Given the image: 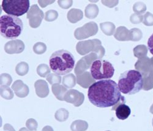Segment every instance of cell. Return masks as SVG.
Masks as SVG:
<instances>
[{"label":"cell","instance_id":"4316f807","mask_svg":"<svg viewBox=\"0 0 153 131\" xmlns=\"http://www.w3.org/2000/svg\"><path fill=\"white\" fill-rule=\"evenodd\" d=\"M37 73L42 77H47L50 73V69L47 64H40L37 68Z\"/></svg>","mask_w":153,"mask_h":131},{"label":"cell","instance_id":"d6986e66","mask_svg":"<svg viewBox=\"0 0 153 131\" xmlns=\"http://www.w3.org/2000/svg\"><path fill=\"white\" fill-rule=\"evenodd\" d=\"M85 14L88 19H94L99 14V7L95 4H88L85 10Z\"/></svg>","mask_w":153,"mask_h":131},{"label":"cell","instance_id":"1f68e13d","mask_svg":"<svg viewBox=\"0 0 153 131\" xmlns=\"http://www.w3.org/2000/svg\"><path fill=\"white\" fill-rule=\"evenodd\" d=\"M26 126L31 131L36 130L37 129L38 123L36 120L33 118H30L26 122Z\"/></svg>","mask_w":153,"mask_h":131},{"label":"cell","instance_id":"4fadbf2b","mask_svg":"<svg viewBox=\"0 0 153 131\" xmlns=\"http://www.w3.org/2000/svg\"><path fill=\"white\" fill-rule=\"evenodd\" d=\"M25 48L23 41L18 39L10 40L4 45V51L9 54H20L24 51Z\"/></svg>","mask_w":153,"mask_h":131},{"label":"cell","instance_id":"d590c367","mask_svg":"<svg viewBox=\"0 0 153 131\" xmlns=\"http://www.w3.org/2000/svg\"><path fill=\"white\" fill-rule=\"evenodd\" d=\"M143 7L145 8V6L142 3H136L134 6V10L135 12H143L145 10L143 9Z\"/></svg>","mask_w":153,"mask_h":131},{"label":"cell","instance_id":"ab89813d","mask_svg":"<svg viewBox=\"0 0 153 131\" xmlns=\"http://www.w3.org/2000/svg\"><path fill=\"white\" fill-rule=\"evenodd\" d=\"M42 131H54V130H53V129L52 127H51V126H45V127L42 129Z\"/></svg>","mask_w":153,"mask_h":131},{"label":"cell","instance_id":"83f0119b","mask_svg":"<svg viewBox=\"0 0 153 131\" xmlns=\"http://www.w3.org/2000/svg\"><path fill=\"white\" fill-rule=\"evenodd\" d=\"M47 81L51 84H60L61 81V77L56 73H50L47 77Z\"/></svg>","mask_w":153,"mask_h":131},{"label":"cell","instance_id":"f546056e","mask_svg":"<svg viewBox=\"0 0 153 131\" xmlns=\"http://www.w3.org/2000/svg\"><path fill=\"white\" fill-rule=\"evenodd\" d=\"M47 50V46L42 42H37L33 46V51L36 54H42Z\"/></svg>","mask_w":153,"mask_h":131},{"label":"cell","instance_id":"2e32d148","mask_svg":"<svg viewBox=\"0 0 153 131\" xmlns=\"http://www.w3.org/2000/svg\"><path fill=\"white\" fill-rule=\"evenodd\" d=\"M36 93L39 98H44L49 94V88L47 82L42 79H39L34 83Z\"/></svg>","mask_w":153,"mask_h":131},{"label":"cell","instance_id":"f35d334b","mask_svg":"<svg viewBox=\"0 0 153 131\" xmlns=\"http://www.w3.org/2000/svg\"><path fill=\"white\" fill-rule=\"evenodd\" d=\"M3 129L4 130H6V131H16V130L14 129L13 126L8 123L4 124Z\"/></svg>","mask_w":153,"mask_h":131},{"label":"cell","instance_id":"5b68a950","mask_svg":"<svg viewBox=\"0 0 153 131\" xmlns=\"http://www.w3.org/2000/svg\"><path fill=\"white\" fill-rule=\"evenodd\" d=\"M90 73L95 80L108 79L113 76L114 68L108 61L98 59L93 63Z\"/></svg>","mask_w":153,"mask_h":131},{"label":"cell","instance_id":"e575fe53","mask_svg":"<svg viewBox=\"0 0 153 131\" xmlns=\"http://www.w3.org/2000/svg\"><path fill=\"white\" fill-rule=\"evenodd\" d=\"M148 48L149 52L153 55V34L151 35L148 40Z\"/></svg>","mask_w":153,"mask_h":131},{"label":"cell","instance_id":"ac0fdd59","mask_svg":"<svg viewBox=\"0 0 153 131\" xmlns=\"http://www.w3.org/2000/svg\"><path fill=\"white\" fill-rule=\"evenodd\" d=\"M52 90L53 95L59 101H64L65 95L68 91L67 88H66L64 85H60L59 84L52 85Z\"/></svg>","mask_w":153,"mask_h":131},{"label":"cell","instance_id":"f1b7e54d","mask_svg":"<svg viewBox=\"0 0 153 131\" xmlns=\"http://www.w3.org/2000/svg\"><path fill=\"white\" fill-rule=\"evenodd\" d=\"M12 82V78L11 76L7 73H3L0 76V84L1 86L9 87Z\"/></svg>","mask_w":153,"mask_h":131},{"label":"cell","instance_id":"ba28073f","mask_svg":"<svg viewBox=\"0 0 153 131\" xmlns=\"http://www.w3.org/2000/svg\"><path fill=\"white\" fill-rule=\"evenodd\" d=\"M97 32V24L94 21H91L86 23L82 27L76 29L74 32V37L77 40H83L95 35Z\"/></svg>","mask_w":153,"mask_h":131},{"label":"cell","instance_id":"484cf974","mask_svg":"<svg viewBox=\"0 0 153 131\" xmlns=\"http://www.w3.org/2000/svg\"><path fill=\"white\" fill-rule=\"evenodd\" d=\"M1 91V96L3 98L10 100L14 97V93L12 89L7 86H1L0 88Z\"/></svg>","mask_w":153,"mask_h":131},{"label":"cell","instance_id":"7c38bea8","mask_svg":"<svg viewBox=\"0 0 153 131\" xmlns=\"http://www.w3.org/2000/svg\"><path fill=\"white\" fill-rule=\"evenodd\" d=\"M125 99L124 96H123L121 101L111 109L113 110H115L117 117L118 119L121 120L127 119L131 113L130 107L125 104Z\"/></svg>","mask_w":153,"mask_h":131},{"label":"cell","instance_id":"3957f363","mask_svg":"<svg viewBox=\"0 0 153 131\" xmlns=\"http://www.w3.org/2000/svg\"><path fill=\"white\" fill-rule=\"evenodd\" d=\"M50 68L54 73L65 75L70 73L75 66V59L67 50L61 49L55 51L49 59Z\"/></svg>","mask_w":153,"mask_h":131},{"label":"cell","instance_id":"ffe728a7","mask_svg":"<svg viewBox=\"0 0 153 131\" xmlns=\"http://www.w3.org/2000/svg\"><path fill=\"white\" fill-rule=\"evenodd\" d=\"M129 34L130 33L128 30L125 27H119L114 35L117 40L121 41H125L131 40Z\"/></svg>","mask_w":153,"mask_h":131},{"label":"cell","instance_id":"74e56055","mask_svg":"<svg viewBox=\"0 0 153 131\" xmlns=\"http://www.w3.org/2000/svg\"><path fill=\"white\" fill-rule=\"evenodd\" d=\"M55 1H38V3H39L41 7H45L48 5L55 3Z\"/></svg>","mask_w":153,"mask_h":131},{"label":"cell","instance_id":"d6a6232c","mask_svg":"<svg viewBox=\"0 0 153 131\" xmlns=\"http://www.w3.org/2000/svg\"><path fill=\"white\" fill-rule=\"evenodd\" d=\"M130 34L131 35V40L136 41L139 40L140 38H141V31L137 28L132 29L130 31Z\"/></svg>","mask_w":153,"mask_h":131},{"label":"cell","instance_id":"7402d4cb","mask_svg":"<svg viewBox=\"0 0 153 131\" xmlns=\"http://www.w3.org/2000/svg\"><path fill=\"white\" fill-rule=\"evenodd\" d=\"M76 78L74 74L71 73L68 74L62 78V85L67 88H72L75 87L76 84Z\"/></svg>","mask_w":153,"mask_h":131},{"label":"cell","instance_id":"7a4b0ae2","mask_svg":"<svg viewBox=\"0 0 153 131\" xmlns=\"http://www.w3.org/2000/svg\"><path fill=\"white\" fill-rule=\"evenodd\" d=\"M118 85L120 91L123 94L134 95L143 88V77L139 71L127 70L120 75Z\"/></svg>","mask_w":153,"mask_h":131},{"label":"cell","instance_id":"44dd1931","mask_svg":"<svg viewBox=\"0 0 153 131\" xmlns=\"http://www.w3.org/2000/svg\"><path fill=\"white\" fill-rule=\"evenodd\" d=\"M88 128V123L81 120L73 121L71 125V129L72 131H86Z\"/></svg>","mask_w":153,"mask_h":131},{"label":"cell","instance_id":"d4e9b609","mask_svg":"<svg viewBox=\"0 0 153 131\" xmlns=\"http://www.w3.org/2000/svg\"><path fill=\"white\" fill-rule=\"evenodd\" d=\"M69 113L66 109L61 108L56 112L55 114V118L57 121L59 122H64L67 120L69 118Z\"/></svg>","mask_w":153,"mask_h":131},{"label":"cell","instance_id":"277c9868","mask_svg":"<svg viewBox=\"0 0 153 131\" xmlns=\"http://www.w3.org/2000/svg\"><path fill=\"white\" fill-rule=\"evenodd\" d=\"M23 29V22L19 18L9 15H4L0 18V33L5 38L15 40Z\"/></svg>","mask_w":153,"mask_h":131},{"label":"cell","instance_id":"603a6c76","mask_svg":"<svg viewBox=\"0 0 153 131\" xmlns=\"http://www.w3.org/2000/svg\"><path fill=\"white\" fill-rule=\"evenodd\" d=\"M100 28L104 34L107 35H111L115 29V26L111 22H104L100 24Z\"/></svg>","mask_w":153,"mask_h":131},{"label":"cell","instance_id":"e0dca14e","mask_svg":"<svg viewBox=\"0 0 153 131\" xmlns=\"http://www.w3.org/2000/svg\"><path fill=\"white\" fill-rule=\"evenodd\" d=\"M83 17V14L82 10L79 9H72L67 14V18L71 23H76L80 21Z\"/></svg>","mask_w":153,"mask_h":131},{"label":"cell","instance_id":"836d02e7","mask_svg":"<svg viewBox=\"0 0 153 131\" xmlns=\"http://www.w3.org/2000/svg\"><path fill=\"white\" fill-rule=\"evenodd\" d=\"M73 3V1L72 0H59V1H58V5L64 9H66L69 8L70 7L72 6Z\"/></svg>","mask_w":153,"mask_h":131},{"label":"cell","instance_id":"4dcf8cb0","mask_svg":"<svg viewBox=\"0 0 153 131\" xmlns=\"http://www.w3.org/2000/svg\"><path fill=\"white\" fill-rule=\"evenodd\" d=\"M58 13L55 10H49L45 14V20L47 21H53L57 19Z\"/></svg>","mask_w":153,"mask_h":131},{"label":"cell","instance_id":"b9f144b4","mask_svg":"<svg viewBox=\"0 0 153 131\" xmlns=\"http://www.w3.org/2000/svg\"><path fill=\"white\" fill-rule=\"evenodd\" d=\"M107 131H110V130H107Z\"/></svg>","mask_w":153,"mask_h":131},{"label":"cell","instance_id":"8fae6325","mask_svg":"<svg viewBox=\"0 0 153 131\" xmlns=\"http://www.w3.org/2000/svg\"><path fill=\"white\" fill-rule=\"evenodd\" d=\"M85 100L84 95L79 91L71 89L68 90L65 95L64 101L72 104L75 107H79L83 103Z\"/></svg>","mask_w":153,"mask_h":131},{"label":"cell","instance_id":"30bf717a","mask_svg":"<svg viewBox=\"0 0 153 131\" xmlns=\"http://www.w3.org/2000/svg\"><path fill=\"white\" fill-rule=\"evenodd\" d=\"M44 15L43 11L39 9L37 4H34L31 6L27 15L31 27L32 28L39 27L44 18Z\"/></svg>","mask_w":153,"mask_h":131},{"label":"cell","instance_id":"8992f818","mask_svg":"<svg viewBox=\"0 0 153 131\" xmlns=\"http://www.w3.org/2000/svg\"><path fill=\"white\" fill-rule=\"evenodd\" d=\"M1 7L7 15L20 17L30 10L28 0H3Z\"/></svg>","mask_w":153,"mask_h":131},{"label":"cell","instance_id":"6da1fadb","mask_svg":"<svg viewBox=\"0 0 153 131\" xmlns=\"http://www.w3.org/2000/svg\"><path fill=\"white\" fill-rule=\"evenodd\" d=\"M88 97L94 106L106 108L115 106L121 101L123 96L115 82L105 79L96 82L89 87Z\"/></svg>","mask_w":153,"mask_h":131},{"label":"cell","instance_id":"60d3db41","mask_svg":"<svg viewBox=\"0 0 153 131\" xmlns=\"http://www.w3.org/2000/svg\"><path fill=\"white\" fill-rule=\"evenodd\" d=\"M29 130H30L28 128H26V127H22L19 130V131H29Z\"/></svg>","mask_w":153,"mask_h":131},{"label":"cell","instance_id":"7bdbcfd3","mask_svg":"<svg viewBox=\"0 0 153 131\" xmlns=\"http://www.w3.org/2000/svg\"></svg>","mask_w":153,"mask_h":131},{"label":"cell","instance_id":"cb8c5ba5","mask_svg":"<svg viewBox=\"0 0 153 131\" xmlns=\"http://www.w3.org/2000/svg\"><path fill=\"white\" fill-rule=\"evenodd\" d=\"M29 71V65L25 62L19 63L16 67V73L21 76L26 75Z\"/></svg>","mask_w":153,"mask_h":131},{"label":"cell","instance_id":"9a60e30c","mask_svg":"<svg viewBox=\"0 0 153 131\" xmlns=\"http://www.w3.org/2000/svg\"><path fill=\"white\" fill-rule=\"evenodd\" d=\"M96 82L95 79L91 76V73L85 71L76 76V83L84 88H88Z\"/></svg>","mask_w":153,"mask_h":131},{"label":"cell","instance_id":"5bb4252c","mask_svg":"<svg viewBox=\"0 0 153 131\" xmlns=\"http://www.w3.org/2000/svg\"><path fill=\"white\" fill-rule=\"evenodd\" d=\"M12 89L16 96L20 98L27 97L30 92L29 87L21 80L16 81L12 85Z\"/></svg>","mask_w":153,"mask_h":131},{"label":"cell","instance_id":"8d00e7d4","mask_svg":"<svg viewBox=\"0 0 153 131\" xmlns=\"http://www.w3.org/2000/svg\"><path fill=\"white\" fill-rule=\"evenodd\" d=\"M131 21L134 24L138 23L141 21V17L137 14H133L131 17Z\"/></svg>","mask_w":153,"mask_h":131},{"label":"cell","instance_id":"9c48e42d","mask_svg":"<svg viewBox=\"0 0 153 131\" xmlns=\"http://www.w3.org/2000/svg\"><path fill=\"white\" fill-rule=\"evenodd\" d=\"M99 59V57L96 53L91 52L86 56L82 57L76 63L74 69L75 74L77 76L84 72L88 69L91 68L93 63Z\"/></svg>","mask_w":153,"mask_h":131},{"label":"cell","instance_id":"52a82bcc","mask_svg":"<svg viewBox=\"0 0 153 131\" xmlns=\"http://www.w3.org/2000/svg\"><path fill=\"white\" fill-rule=\"evenodd\" d=\"M101 43L99 39L81 41L76 44V50L82 56L86 55L91 52H94L97 54L99 59H101L105 54V49Z\"/></svg>","mask_w":153,"mask_h":131}]
</instances>
